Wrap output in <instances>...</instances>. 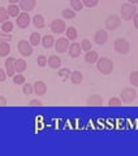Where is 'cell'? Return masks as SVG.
Segmentation results:
<instances>
[{
	"instance_id": "1",
	"label": "cell",
	"mask_w": 138,
	"mask_h": 156,
	"mask_svg": "<svg viewBox=\"0 0 138 156\" xmlns=\"http://www.w3.org/2000/svg\"><path fill=\"white\" fill-rule=\"evenodd\" d=\"M95 64H96V69L99 70L102 74H104V76L111 74L112 70H113V62L108 57H100V58H98V61L95 62Z\"/></svg>"
},
{
	"instance_id": "2",
	"label": "cell",
	"mask_w": 138,
	"mask_h": 156,
	"mask_svg": "<svg viewBox=\"0 0 138 156\" xmlns=\"http://www.w3.org/2000/svg\"><path fill=\"white\" fill-rule=\"evenodd\" d=\"M120 13H121V18L124 21H129L133 18V16L137 13V7L136 4H130V3H124L120 8Z\"/></svg>"
},
{
	"instance_id": "3",
	"label": "cell",
	"mask_w": 138,
	"mask_h": 156,
	"mask_svg": "<svg viewBox=\"0 0 138 156\" xmlns=\"http://www.w3.org/2000/svg\"><path fill=\"white\" fill-rule=\"evenodd\" d=\"M115 51L117 53H120V55H128L130 51V44L129 42L126 41L124 38H117L115 41Z\"/></svg>"
},
{
	"instance_id": "4",
	"label": "cell",
	"mask_w": 138,
	"mask_h": 156,
	"mask_svg": "<svg viewBox=\"0 0 138 156\" xmlns=\"http://www.w3.org/2000/svg\"><path fill=\"white\" fill-rule=\"evenodd\" d=\"M137 99V91L132 87H125V89L121 90V101L124 103L129 104V103H133Z\"/></svg>"
},
{
	"instance_id": "5",
	"label": "cell",
	"mask_w": 138,
	"mask_h": 156,
	"mask_svg": "<svg viewBox=\"0 0 138 156\" xmlns=\"http://www.w3.org/2000/svg\"><path fill=\"white\" fill-rule=\"evenodd\" d=\"M120 25H121V18L119 16H116V14H111L106 20V29L110 31L116 30Z\"/></svg>"
},
{
	"instance_id": "6",
	"label": "cell",
	"mask_w": 138,
	"mask_h": 156,
	"mask_svg": "<svg viewBox=\"0 0 138 156\" xmlns=\"http://www.w3.org/2000/svg\"><path fill=\"white\" fill-rule=\"evenodd\" d=\"M17 50L22 56H31L33 46L30 44V42H27V41H20L17 44Z\"/></svg>"
},
{
	"instance_id": "7",
	"label": "cell",
	"mask_w": 138,
	"mask_h": 156,
	"mask_svg": "<svg viewBox=\"0 0 138 156\" xmlns=\"http://www.w3.org/2000/svg\"><path fill=\"white\" fill-rule=\"evenodd\" d=\"M30 22H31V20H30V16H29L27 12H22L17 16L16 23L20 29H26L29 25H30Z\"/></svg>"
},
{
	"instance_id": "8",
	"label": "cell",
	"mask_w": 138,
	"mask_h": 156,
	"mask_svg": "<svg viewBox=\"0 0 138 156\" xmlns=\"http://www.w3.org/2000/svg\"><path fill=\"white\" fill-rule=\"evenodd\" d=\"M55 48L59 53H65L69 48V39L68 38H59L55 41Z\"/></svg>"
},
{
	"instance_id": "9",
	"label": "cell",
	"mask_w": 138,
	"mask_h": 156,
	"mask_svg": "<svg viewBox=\"0 0 138 156\" xmlns=\"http://www.w3.org/2000/svg\"><path fill=\"white\" fill-rule=\"evenodd\" d=\"M51 30L52 33L55 34H61V33H65L67 30V26H65V22L61 21V20H53L51 22Z\"/></svg>"
},
{
	"instance_id": "10",
	"label": "cell",
	"mask_w": 138,
	"mask_h": 156,
	"mask_svg": "<svg viewBox=\"0 0 138 156\" xmlns=\"http://www.w3.org/2000/svg\"><path fill=\"white\" fill-rule=\"evenodd\" d=\"M94 41L98 46H103V44H106L107 41H108V33L106 30H102V29H99L96 33H95V35H94Z\"/></svg>"
},
{
	"instance_id": "11",
	"label": "cell",
	"mask_w": 138,
	"mask_h": 156,
	"mask_svg": "<svg viewBox=\"0 0 138 156\" xmlns=\"http://www.w3.org/2000/svg\"><path fill=\"white\" fill-rule=\"evenodd\" d=\"M14 62H16V58L14 57H8L4 65H5V72L8 77H13L14 73H16V69H14Z\"/></svg>"
},
{
	"instance_id": "12",
	"label": "cell",
	"mask_w": 138,
	"mask_h": 156,
	"mask_svg": "<svg viewBox=\"0 0 138 156\" xmlns=\"http://www.w3.org/2000/svg\"><path fill=\"white\" fill-rule=\"evenodd\" d=\"M35 4H37V0H21L20 2V8H21V11L29 13L35 8Z\"/></svg>"
},
{
	"instance_id": "13",
	"label": "cell",
	"mask_w": 138,
	"mask_h": 156,
	"mask_svg": "<svg viewBox=\"0 0 138 156\" xmlns=\"http://www.w3.org/2000/svg\"><path fill=\"white\" fill-rule=\"evenodd\" d=\"M69 56L71 57H73V58H76V57H78L81 55V51H82V48H81V44L80 43H77V42H73L71 46H69Z\"/></svg>"
},
{
	"instance_id": "14",
	"label": "cell",
	"mask_w": 138,
	"mask_h": 156,
	"mask_svg": "<svg viewBox=\"0 0 138 156\" xmlns=\"http://www.w3.org/2000/svg\"><path fill=\"white\" fill-rule=\"evenodd\" d=\"M33 89H34V94H37L38 96H43L47 92V86L42 81L35 82V83L33 85Z\"/></svg>"
},
{
	"instance_id": "15",
	"label": "cell",
	"mask_w": 138,
	"mask_h": 156,
	"mask_svg": "<svg viewBox=\"0 0 138 156\" xmlns=\"http://www.w3.org/2000/svg\"><path fill=\"white\" fill-rule=\"evenodd\" d=\"M47 64L50 68H52V69H60L61 66V58L56 56V55H51L50 57L47 58Z\"/></svg>"
},
{
	"instance_id": "16",
	"label": "cell",
	"mask_w": 138,
	"mask_h": 156,
	"mask_svg": "<svg viewBox=\"0 0 138 156\" xmlns=\"http://www.w3.org/2000/svg\"><path fill=\"white\" fill-rule=\"evenodd\" d=\"M98 58H99V56H98V52L93 51V50L87 51L85 53V61L87 62V64H94V62L98 61Z\"/></svg>"
},
{
	"instance_id": "17",
	"label": "cell",
	"mask_w": 138,
	"mask_h": 156,
	"mask_svg": "<svg viewBox=\"0 0 138 156\" xmlns=\"http://www.w3.org/2000/svg\"><path fill=\"white\" fill-rule=\"evenodd\" d=\"M71 82L73 85H80L81 82L83 81V76H82V73L81 72H78V70H76V72H72L71 73Z\"/></svg>"
},
{
	"instance_id": "18",
	"label": "cell",
	"mask_w": 138,
	"mask_h": 156,
	"mask_svg": "<svg viewBox=\"0 0 138 156\" xmlns=\"http://www.w3.org/2000/svg\"><path fill=\"white\" fill-rule=\"evenodd\" d=\"M27 68V64L24 58H17L16 62H14V69H16V73H22L25 72Z\"/></svg>"
},
{
	"instance_id": "19",
	"label": "cell",
	"mask_w": 138,
	"mask_h": 156,
	"mask_svg": "<svg viewBox=\"0 0 138 156\" xmlns=\"http://www.w3.org/2000/svg\"><path fill=\"white\" fill-rule=\"evenodd\" d=\"M33 25L35 26L37 29H43L44 25H46V22H44V18L43 16H41V14H35V16L33 17Z\"/></svg>"
},
{
	"instance_id": "20",
	"label": "cell",
	"mask_w": 138,
	"mask_h": 156,
	"mask_svg": "<svg viewBox=\"0 0 138 156\" xmlns=\"http://www.w3.org/2000/svg\"><path fill=\"white\" fill-rule=\"evenodd\" d=\"M11 52V46L8 42H0V57H7Z\"/></svg>"
},
{
	"instance_id": "21",
	"label": "cell",
	"mask_w": 138,
	"mask_h": 156,
	"mask_svg": "<svg viewBox=\"0 0 138 156\" xmlns=\"http://www.w3.org/2000/svg\"><path fill=\"white\" fill-rule=\"evenodd\" d=\"M41 43H42V46L44 48H51L53 44H55V39H53L52 35H44L42 38V42Z\"/></svg>"
},
{
	"instance_id": "22",
	"label": "cell",
	"mask_w": 138,
	"mask_h": 156,
	"mask_svg": "<svg viewBox=\"0 0 138 156\" xmlns=\"http://www.w3.org/2000/svg\"><path fill=\"white\" fill-rule=\"evenodd\" d=\"M20 11H21V8L17 4H9V7L7 8V12L11 17H17L20 14Z\"/></svg>"
},
{
	"instance_id": "23",
	"label": "cell",
	"mask_w": 138,
	"mask_h": 156,
	"mask_svg": "<svg viewBox=\"0 0 138 156\" xmlns=\"http://www.w3.org/2000/svg\"><path fill=\"white\" fill-rule=\"evenodd\" d=\"M103 103V99L99 95H91L87 98V104L89 105H100Z\"/></svg>"
},
{
	"instance_id": "24",
	"label": "cell",
	"mask_w": 138,
	"mask_h": 156,
	"mask_svg": "<svg viewBox=\"0 0 138 156\" xmlns=\"http://www.w3.org/2000/svg\"><path fill=\"white\" fill-rule=\"evenodd\" d=\"M65 34H67V38L69 39V41H76L77 37H78V33L76 30V27H73V26H69L65 30Z\"/></svg>"
},
{
	"instance_id": "25",
	"label": "cell",
	"mask_w": 138,
	"mask_h": 156,
	"mask_svg": "<svg viewBox=\"0 0 138 156\" xmlns=\"http://www.w3.org/2000/svg\"><path fill=\"white\" fill-rule=\"evenodd\" d=\"M71 70L68 69V68H60V69H59V72H57V76L61 78V80H68L69 77H71Z\"/></svg>"
},
{
	"instance_id": "26",
	"label": "cell",
	"mask_w": 138,
	"mask_h": 156,
	"mask_svg": "<svg viewBox=\"0 0 138 156\" xmlns=\"http://www.w3.org/2000/svg\"><path fill=\"white\" fill-rule=\"evenodd\" d=\"M29 42H30L31 46H38L39 43L42 42V38H41V35H39L38 33H33L31 35H30V39H29Z\"/></svg>"
},
{
	"instance_id": "27",
	"label": "cell",
	"mask_w": 138,
	"mask_h": 156,
	"mask_svg": "<svg viewBox=\"0 0 138 156\" xmlns=\"http://www.w3.org/2000/svg\"><path fill=\"white\" fill-rule=\"evenodd\" d=\"M71 7L74 12H80V11H82L83 4L81 0H71Z\"/></svg>"
},
{
	"instance_id": "28",
	"label": "cell",
	"mask_w": 138,
	"mask_h": 156,
	"mask_svg": "<svg viewBox=\"0 0 138 156\" xmlns=\"http://www.w3.org/2000/svg\"><path fill=\"white\" fill-rule=\"evenodd\" d=\"M12 30H13V23H12L11 21H5V22L2 23V31H3V33L9 34Z\"/></svg>"
},
{
	"instance_id": "29",
	"label": "cell",
	"mask_w": 138,
	"mask_h": 156,
	"mask_svg": "<svg viewBox=\"0 0 138 156\" xmlns=\"http://www.w3.org/2000/svg\"><path fill=\"white\" fill-rule=\"evenodd\" d=\"M63 17L65 20H72V18L76 17V12L73 11V9L67 8V9H64V11H63Z\"/></svg>"
},
{
	"instance_id": "30",
	"label": "cell",
	"mask_w": 138,
	"mask_h": 156,
	"mask_svg": "<svg viewBox=\"0 0 138 156\" xmlns=\"http://www.w3.org/2000/svg\"><path fill=\"white\" fill-rule=\"evenodd\" d=\"M8 17H9V14L7 12V9L4 7H0V23L8 21Z\"/></svg>"
},
{
	"instance_id": "31",
	"label": "cell",
	"mask_w": 138,
	"mask_h": 156,
	"mask_svg": "<svg viewBox=\"0 0 138 156\" xmlns=\"http://www.w3.org/2000/svg\"><path fill=\"white\" fill-rule=\"evenodd\" d=\"M13 83L24 85V83H25V77H24L21 73H17V76H13Z\"/></svg>"
},
{
	"instance_id": "32",
	"label": "cell",
	"mask_w": 138,
	"mask_h": 156,
	"mask_svg": "<svg viewBox=\"0 0 138 156\" xmlns=\"http://www.w3.org/2000/svg\"><path fill=\"white\" fill-rule=\"evenodd\" d=\"M22 92L25 95H31L34 92V89H33V85L31 83H24L22 86Z\"/></svg>"
},
{
	"instance_id": "33",
	"label": "cell",
	"mask_w": 138,
	"mask_h": 156,
	"mask_svg": "<svg viewBox=\"0 0 138 156\" xmlns=\"http://www.w3.org/2000/svg\"><path fill=\"white\" fill-rule=\"evenodd\" d=\"M129 81H130V83L134 87H138V72H132L130 73Z\"/></svg>"
},
{
	"instance_id": "34",
	"label": "cell",
	"mask_w": 138,
	"mask_h": 156,
	"mask_svg": "<svg viewBox=\"0 0 138 156\" xmlns=\"http://www.w3.org/2000/svg\"><path fill=\"white\" fill-rule=\"evenodd\" d=\"M82 4L87 8H94L98 5V3H99V0H81Z\"/></svg>"
},
{
	"instance_id": "35",
	"label": "cell",
	"mask_w": 138,
	"mask_h": 156,
	"mask_svg": "<svg viewBox=\"0 0 138 156\" xmlns=\"http://www.w3.org/2000/svg\"><path fill=\"white\" fill-rule=\"evenodd\" d=\"M81 48H82V51H85V52L90 51L91 50V43H90V41H87V39H83V41L81 42Z\"/></svg>"
},
{
	"instance_id": "36",
	"label": "cell",
	"mask_w": 138,
	"mask_h": 156,
	"mask_svg": "<svg viewBox=\"0 0 138 156\" xmlns=\"http://www.w3.org/2000/svg\"><path fill=\"white\" fill-rule=\"evenodd\" d=\"M108 105L110 107H119V105H121V99H119V98H111V99L108 100Z\"/></svg>"
},
{
	"instance_id": "37",
	"label": "cell",
	"mask_w": 138,
	"mask_h": 156,
	"mask_svg": "<svg viewBox=\"0 0 138 156\" xmlns=\"http://www.w3.org/2000/svg\"><path fill=\"white\" fill-rule=\"evenodd\" d=\"M37 62H38V65L41 66V68L46 66V65H47V57H46V56H43V55L38 56V57H37Z\"/></svg>"
},
{
	"instance_id": "38",
	"label": "cell",
	"mask_w": 138,
	"mask_h": 156,
	"mask_svg": "<svg viewBox=\"0 0 138 156\" xmlns=\"http://www.w3.org/2000/svg\"><path fill=\"white\" fill-rule=\"evenodd\" d=\"M9 41H12V35H11V34L0 31V42H9Z\"/></svg>"
},
{
	"instance_id": "39",
	"label": "cell",
	"mask_w": 138,
	"mask_h": 156,
	"mask_svg": "<svg viewBox=\"0 0 138 156\" xmlns=\"http://www.w3.org/2000/svg\"><path fill=\"white\" fill-rule=\"evenodd\" d=\"M7 72L4 70V69H2V68H0V82H4L7 80Z\"/></svg>"
},
{
	"instance_id": "40",
	"label": "cell",
	"mask_w": 138,
	"mask_h": 156,
	"mask_svg": "<svg viewBox=\"0 0 138 156\" xmlns=\"http://www.w3.org/2000/svg\"><path fill=\"white\" fill-rule=\"evenodd\" d=\"M30 105H33V107H39V105H42V101L41 100H38V99H33V100H30V103H29Z\"/></svg>"
},
{
	"instance_id": "41",
	"label": "cell",
	"mask_w": 138,
	"mask_h": 156,
	"mask_svg": "<svg viewBox=\"0 0 138 156\" xmlns=\"http://www.w3.org/2000/svg\"><path fill=\"white\" fill-rule=\"evenodd\" d=\"M133 25H134L136 29H138V13H136L133 16Z\"/></svg>"
},
{
	"instance_id": "42",
	"label": "cell",
	"mask_w": 138,
	"mask_h": 156,
	"mask_svg": "<svg viewBox=\"0 0 138 156\" xmlns=\"http://www.w3.org/2000/svg\"><path fill=\"white\" fill-rule=\"evenodd\" d=\"M0 105H7V99L0 95Z\"/></svg>"
},
{
	"instance_id": "43",
	"label": "cell",
	"mask_w": 138,
	"mask_h": 156,
	"mask_svg": "<svg viewBox=\"0 0 138 156\" xmlns=\"http://www.w3.org/2000/svg\"><path fill=\"white\" fill-rule=\"evenodd\" d=\"M8 2L11 3V4H17V3L21 2V0H8Z\"/></svg>"
},
{
	"instance_id": "44",
	"label": "cell",
	"mask_w": 138,
	"mask_h": 156,
	"mask_svg": "<svg viewBox=\"0 0 138 156\" xmlns=\"http://www.w3.org/2000/svg\"><path fill=\"white\" fill-rule=\"evenodd\" d=\"M128 3H130V4H137L138 0H128Z\"/></svg>"
}]
</instances>
